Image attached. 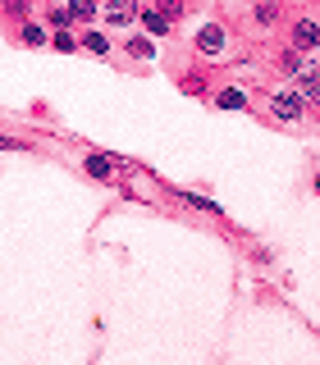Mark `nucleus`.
I'll return each mask as SVG.
<instances>
[{"mask_svg":"<svg viewBox=\"0 0 320 365\" xmlns=\"http://www.w3.org/2000/svg\"><path fill=\"white\" fill-rule=\"evenodd\" d=\"M293 51H297V55L320 51V23H316V19H297V23H293Z\"/></svg>","mask_w":320,"mask_h":365,"instance_id":"nucleus-3","label":"nucleus"},{"mask_svg":"<svg viewBox=\"0 0 320 365\" xmlns=\"http://www.w3.org/2000/svg\"><path fill=\"white\" fill-rule=\"evenodd\" d=\"M316 197H320V174H316Z\"/></svg>","mask_w":320,"mask_h":365,"instance_id":"nucleus-18","label":"nucleus"},{"mask_svg":"<svg viewBox=\"0 0 320 365\" xmlns=\"http://www.w3.org/2000/svg\"><path fill=\"white\" fill-rule=\"evenodd\" d=\"M192 46H197L206 60H220V55H229V32L220 28V23H201L197 37H192Z\"/></svg>","mask_w":320,"mask_h":365,"instance_id":"nucleus-2","label":"nucleus"},{"mask_svg":"<svg viewBox=\"0 0 320 365\" xmlns=\"http://www.w3.org/2000/svg\"><path fill=\"white\" fill-rule=\"evenodd\" d=\"M124 51H129L133 60H151V55H156V46L146 41V37H129V41H124Z\"/></svg>","mask_w":320,"mask_h":365,"instance_id":"nucleus-13","label":"nucleus"},{"mask_svg":"<svg viewBox=\"0 0 320 365\" xmlns=\"http://www.w3.org/2000/svg\"><path fill=\"white\" fill-rule=\"evenodd\" d=\"M279 14H284L279 0H256V9H251V19H256L261 28H274V23H279Z\"/></svg>","mask_w":320,"mask_h":365,"instance_id":"nucleus-9","label":"nucleus"},{"mask_svg":"<svg viewBox=\"0 0 320 365\" xmlns=\"http://www.w3.org/2000/svg\"><path fill=\"white\" fill-rule=\"evenodd\" d=\"M51 51H60V55H74V51H78V32H69V28H55V32H51Z\"/></svg>","mask_w":320,"mask_h":365,"instance_id":"nucleus-11","label":"nucleus"},{"mask_svg":"<svg viewBox=\"0 0 320 365\" xmlns=\"http://www.w3.org/2000/svg\"><path fill=\"white\" fill-rule=\"evenodd\" d=\"M0 5H5V0H0Z\"/></svg>","mask_w":320,"mask_h":365,"instance_id":"nucleus-19","label":"nucleus"},{"mask_svg":"<svg viewBox=\"0 0 320 365\" xmlns=\"http://www.w3.org/2000/svg\"><path fill=\"white\" fill-rule=\"evenodd\" d=\"M69 9H74V19H78V23L96 19V0H69Z\"/></svg>","mask_w":320,"mask_h":365,"instance_id":"nucleus-16","label":"nucleus"},{"mask_svg":"<svg viewBox=\"0 0 320 365\" xmlns=\"http://www.w3.org/2000/svg\"><path fill=\"white\" fill-rule=\"evenodd\" d=\"M0 14H9L14 23H23L32 14V0H5V5H0Z\"/></svg>","mask_w":320,"mask_h":365,"instance_id":"nucleus-14","label":"nucleus"},{"mask_svg":"<svg viewBox=\"0 0 320 365\" xmlns=\"http://www.w3.org/2000/svg\"><path fill=\"white\" fill-rule=\"evenodd\" d=\"M83 169H87L96 182H110V178H114V160H110V155H87Z\"/></svg>","mask_w":320,"mask_h":365,"instance_id":"nucleus-8","label":"nucleus"},{"mask_svg":"<svg viewBox=\"0 0 320 365\" xmlns=\"http://www.w3.org/2000/svg\"><path fill=\"white\" fill-rule=\"evenodd\" d=\"M160 14H165L169 23H179L183 14H188V0H160Z\"/></svg>","mask_w":320,"mask_h":365,"instance_id":"nucleus-15","label":"nucleus"},{"mask_svg":"<svg viewBox=\"0 0 320 365\" xmlns=\"http://www.w3.org/2000/svg\"><path fill=\"white\" fill-rule=\"evenodd\" d=\"M0 151H23V142H19V137H5V133H0Z\"/></svg>","mask_w":320,"mask_h":365,"instance_id":"nucleus-17","label":"nucleus"},{"mask_svg":"<svg viewBox=\"0 0 320 365\" xmlns=\"http://www.w3.org/2000/svg\"><path fill=\"white\" fill-rule=\"evenodd\" d=\"M19 41L28 46V51H41V46H51V28H41V23L23 19V23H19Z\"/></svg>","mask_w":320,"mask_h":365,"instance_id":"nucleus-6","label":"nucleus"},{"mask_svg":"<svg viewBox=\"0 0 320 365\" xmlns=\"http://www.w3.org/2000/svg\"><path fill=\"white\" fill-rule=\"evenodd\" d=\"M101 19H106L110 28H129L137 19V0H106V5H101Z\"/></svg>","mask_w":320,"mask_h":365,"instance_id":"nucleus-4","label":"nucleus"},{"mask_svg":"<svg viewBox=\"0 0 320 365\" xmlns=\"http://www.w3.org/2000/svg\"><path fill=\"white\" fill-rule=\"evenodd\" d=\"M137 19H142V28L151 32V37H169V28H174V23L160 14V9H137Z\"/></svg>","mask_w":320,"mask_h":365,"instance_id":"nucleus-7","label":"nucleus"},{"mask_svg":"<svg viewBox=\"0 0 320 365\" xmlns=\"http://www.w3.org/2000/svg\"><path fill=\"white\" fill-rule=\"evenodd\" d=\"M215 106L220 110H247V91L243 87H224V91H215Z\"/></svg>","mask_w":320,"mask_h":365,"instance_id":"nucleus-10","label":"nucleus"},{"mask_svg":"<svg viewBox=\"0 0 320 365\" xmlns=\"http://www.w3.org/2000/svg\"><path fill=\"white\" fill-rule=\"evenodd\" d=\"M270 114H274L279 123H297V119L306 114V101H302V91H297V87H284V91H274V96H270Z\"/></svg>","mask_w":320,"mask_h":365,"instance_id":"nucleus-1","label":"nucleus"},{"mask_svg":"<svg viewBox=\"0 0 320 365\" xmlns=\"http://www.w3.org/2000/svg\"><path fill=\"white\" fill-rule=\"evenodd\" d=\"M78 51H87V55H110V32H106V28H83V32H78Z\"/></svg>","mask_w":320,"mask_h":365,"instance_id":"nucleus-5","label":"nucleus"},{"mask_svg":"<svg viewBox=\"0 0 320 365\" xmlns=\"http://www.w3.org/2000/svg\"><path fill=\"white\" fill-rule=\"evenodd\" d=\"M74 23L78 19H74V9H69V5H51V14H46V28H51V32L55 28H74Z\"/></svg>","mask_w":320,"mask_h":365,"instance_id":"nucleus-12","label":"nucleus"}]
</instances>
